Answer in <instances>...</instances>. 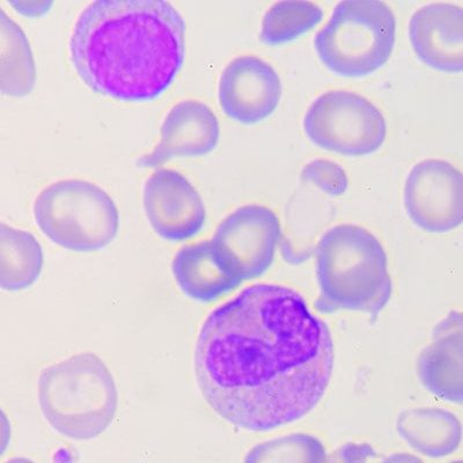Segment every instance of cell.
Instances as JSON below:
<instances>
[{
  "instance_id": "1",
  "label": "cell",
  "mask_w": 463,
  "mask_h": 463,
  "mask_svg": "<svg viewBox=\"0 0 463 463\" xmlns=\"http://www.w3.org/2000/svg\"><path fill=\"white\" fill-rule=\"evenodd\" d=\"M334 341L304 297L256 284L219 306L198 335L195 374L222 420L268 432L304 419L320 403L334 370Z\"/></svg>"
},
{
  "instance_id": "2",
  "label": "cell",
  "mask_w": 463,
  "mask_h": 463,
  "mask_svg": "<svg viewBox=\"0 0 463 463\" xmlns=\"http://www.w3.org/2000/svg\"><path fill=\"white\" fill-rule=\"evenodd\" d=\"M70 52L95 93L127 102L151 101L184 65L185 22L163 0H97L74 24Z\"/></svg>"
},
{
  "instance_id": "3",
  "label": "cell",
  "mask_w": 463,
  "mask_h": 463,
  "mask_svg": "<svg viewBox=\"0 0 463 463\" xmlns=\"http://www.w3.org/2000/svg\"><path fill=\"white\" fill-rule=\"evenodd\" d=\"M318 313L363 312L375 322L390 303L392 284L382 242L362 226L326 232L317 247Z\"/></svg>"
},
{
  "instance_id": "4",
  "label": "cell",
  "mask_w": 463,
  "mask_h": 463,
  "mask_svg": "<svg viewBox=\"0 0 463 463\" xmlns=\"http://www.w3.org/2000/svg\"><path fill=\"white\" fill-rule=\"evenodd\" d=\"M39 403L45 420L57 433L69 439L90 440L113 423L118 388L99 355L74 354L41 372Z\"/></svg>"
},
{
  "instance_id": "5",
  "label": "cell",
  "mask_w": 463,
  "mask_h": 463,
  "mask_svg": "<svg viewBox=\"0 0 463 463\" xmlns=\"http://www.w3.org/2000/svg\"><path fill=\"white\" fill-rule=\"evenodd\" d=\"M396 40V16L375 0L338 4L314 45L326 69L345 78H363L390 61Z\"/></svg>"
},
{
  "instance_id": "6",
  "label": "cell",
  "mask_w": 463,
  "mask_h": 463,
  "mask_svg": "<svg viewBox=\"0 0 463 463\" xmlns=\"http://www.w3.org/2000/svg\"><path fill=\"white\" fill-rule=\"evenodd\" d=\"M34 216L53 243L78 253L109 246L119 229L115 202L99 185L84 180L48 185L36 197Z\"/></svg>"
},
{
  "instance_id": "7",
  "label": "cell",
  "mask_w": 463,
  "mask_h": 463,
  "mask_svg": "<svg viewBox=\"0 0 463 463\" xmlns=\"http://www.w3.org/2000/svg\"><path fill=\"white\" fill-rule=\"evenodd\" d=\"M306 136L322 150L345 156L372 155L387 137L382 111L369 99L349 90H329L306 111Z\"/></svg>"
},
{
  "instance_id": "8",
  "label": "cell",
  "mask_w": 463,
  "mask_h": 463,
  "mask_svg": "<svg viewBox=\"0 0 463 463\" xmlns=\"http://www.w3.org/2000/svg\"><path fill=\"white\" fill-rule=\"evenodd\" d=\"M282 230L277 214L267 206H241L219 224L211 240L227 270L241 282L263 276L274 263Z\"/></svg>"
},
{
  "instance_id": "9",
  "label": "cell",
  "mask_w": 463,
  "mask_h": 463,
  "mask_svg": "<svg viewBox=\"0 0 463 463\" xmlns=\"http://www.w3.org/2000/svg\"><path fill=\"white\" fill-rule=\"evenodd\" d=\"M408 217L429 233L458 229L463 219V177L445 160L428 159L413 166L404 185Z\"/></svg>"
},
{
  "instance_id": "10",
  "label": "cell",
  "mask_w": 463,
  "mask_h": 463,
  "mask_svg": "<svg viewBox=\"0 0 463 463\" xmlns=\"http://www.w3.org/2000/svg\"><path fill=\"white\" fill-rule=\"evenodd\" d=\"M144 209L152 229L168 241H185L204 229L206 210L200 193L173 169H158L148 177Z\"/></svg>"
},
{
  "instance_id": "11",
  "label": "cell",
  "mask_w": 463,
  "mask_h": 463,
  "mask_svg": "<svg viewBox=\"0 0 463 463\" xmlns=\"http://www.w3.org/2000/svg\"><path fill=\"white\" fill-rule=\"evenodd\" d=\"M218 97L227 118L253 126L266 121L279 109L282 81L266 61L241 56L230 61L222 71Z\"/></svg>"
},
{
  "instance_id": "12",
  "label": "cell",
  "mask_w": 463,
  "mask_h": 463,
  "mask_svg": "<svg viewBox=\"0 0 463 463\" xmlns=\"http://www.w3.org/2000/svg\"><path fill=\"white\" fill-rule=\"evenodd\" d=\"M221 127L205 103L185 100L174 106L164 119L156 146L137 161L140 167H156L177 156H202L216 148Z\"/></svg>"
},
{
  "instance_id": "13",
  "label": "cell",
  "mask_w": 463,
  "mask_h": 463,
  "mask_svg": "<svg viewBox=\"0 0 463 463\" xmlns=\"http://www.w3.org/2000/svg\"><path fill=\"white\" fill-rule=\"evenodd\" d=\"M409 39L417 57L429 68L460 73L463 68V11L449 3L425 5L412 14Z\"/></svg>"
},
{
  "instance_id": "14",
  "label": "cell",
  "mask_w": 463,
  "mask_h": 463,
  "mask_svg": "<svg viewBox=\"0 0 463 463\" xmlns=\"http://www.w3.org/2000/svg\"><path fill=\"white\" fill-rule=\"evenodd\" d=\"M462 316L452 312L434 326L432 342L417 361L420 383L438 399L462 404Z\"/></svg>"
},
{
  "instance_id": "15",
  "label": "cell",
  "mask_w": 463,
  "mask_h": 463,
  "mask_svg": "<svg viewBox=\"0 0 463 463\" xmlns=\"http://www.w3.org/2000/svg\"><path fill=\"white\" fill-rule=\"evenodd\" d=\"M172 271L181 291L200 303H213L242 284L218 259L211 240L181 248Z\"/></svg>"
},
{
  "instance_id": "16",
  "label": "cell",
  "mask_w": 463,
  "mask_h": 463,
  "mask_svg": "<svg viewBox=\"0 0 463 463\" xmlns=\"http://www.w3.org/2000/svg\"><path fill=\"white\" fill-rule=\"evenodd\" d=\"M396 431L421 456L439 458L460 448L462 427L454 413L438 408L408 409L400 413Z\"/></svg>"
},
{
  "instance_id": "17",
  "label": "cell",
  "mask_w": 463,
  "mask_h": 463,
  "mask_svg": "<svg viewBox=\"0 0 463 463\" xmlns=\"http://www.w3.org/2000/svg\"><path fill=\"white\" fill-rule=\"evenodd\" d=\"M44 254L35 235L0 222V289L18 292L37 282Z\"/></svg>"
},
{
  "instance_id": "18",
  "label": "cell",
  "mask_w": 463,
  "mask_h": 463,
  "mask_svg": "<svg viewBox=\"0 0 463 463\" xmlns=\"http://www.w3.org/2000/svg\"><path fill=\"white\" fill-rule=\"evenodd\" d=\"M36 84V65L23 28L0 7V92L26 97Z\"/></svg>"
},
{
  "instance_id": "19",
  "label": "cell",
  "mask_w": 463,
  "mask_h": 463,
  "mask_svg": "<svg viewBox=\"0 0 463 463\" xmlns=\"http://www.w3.org/2000/svg\"><path fill=\"white\" fill-rule=\"evenodd\" d=\"M324 19V11L311 2H279L264 15L260 40L276 47L307 34Z\"/></svg>"
},
{
  "instance_id": "20",
  "label": "cell",
  "mask_w": 463,
  "mask_h": 463,
  "mask_svg": "<svg viewBox=\"0 0 463 463\" xmlns=\"http://www.w3.org/2000/svg\"><path fill=\"white\" fill-rule=\"evenodd\" d=\"M326 450L317 438L306 433H292L288 436L262 442L250 450L247 462H325Z\"/></svg>"
},
{
  "instance_id": "21",
  "label": "cell",
  "mask_w": 463,
  "mask_h": 463,
  "mask_svg": "<svg viewBox=\"0 0 463 463\" xmlns=\"http://www.w3.org/2000/svg\"><path fill=\"white\" fill-rule=\"evenodd\" d=\"M301 179L333 197L345 195L349 187V179L345 169L330 160L311 161L301 171Z\"/></svg>"
},
{
  "instance_id": "22",
  "label": "cell",
  "mask_w": 463,
  "mask_h": 463,
  "mask_svg": "<svg viewBox=\"0 0 463 463\" xmlns=\"http://www.w3.org/2000/svg\"><path fill=\"white\" fill-rule=\"evenodd\" d=\"M12 438L11 421L3 409L0 408V458L6 453Z\"/></svg>"
}]
</instances>
